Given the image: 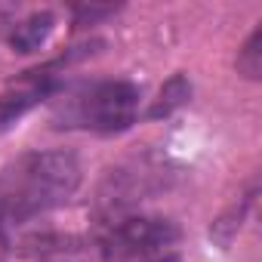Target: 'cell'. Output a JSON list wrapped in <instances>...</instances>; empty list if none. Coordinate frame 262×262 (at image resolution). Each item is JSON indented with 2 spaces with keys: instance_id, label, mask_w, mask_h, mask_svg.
<instances>
[{
  "instance_id": "1",
  "label": "cell",
  "mask_w": 262,
  "mask_h": 262,
  "mask_svg": "<svg viewBox=\"0 0 262 262\" xmlns=\"http://www.w3.org/2000/svg\"><path fill=\"white\" fill-rule=\"evenodd\" d=\"M83 170L74 151H25L0 170V237L59 207L80 188Z\"/></svg>"
},
{
  "instance_id": "2",
  "label": "cell",
  "mask_w": 262,
  "mask_h": 262,
  "mask_svg": "<svg viewBox=\"0 0 262 262\" xmlns=\"http://www.w3.org/2000/svg\"><path fill=\"white\" fill-rule=\"evenodd\" d=\"M142 90L133 80L96 77L59 86L50 99V123L56 129H80L96 136L126 133L139 120Z\"/></svg>"
},
{
  "instance_id": "3",
  "label": "cell",
  "mask_w": 262,
  "mask_h": 262,
  "mask_svg": "<svg viewBox=\"0 0 262 262\" xmlns=\"http://www.w3.org/2000/svg\"><path fill=\"white\" fill-rule=\"evenodd\" d=\"M179 244V225L167 216L129 213L99 225L102 262H161L173 256Z\"/></svg>"
},
{
  "instance_id": "4",
  "label": "cell",
  "mask_w": 262,
  "mask_h": 262,
  "mask_svg": "<svg viewBox=\"0 0 262 262\" xmlns=\"http://www.w3.org/2000/svg\"><path fill=\"white\" fill-rule=\"evenodd\" d=\"M170 176L173 173L164 167V161H151L148 155L133 158V161L120 164L117 170H111L105 176V182L99 185V194H96L99 225H105L111 219H120V216H129L151 194L167 191Z\"/></svg>"
},
{
  "instance_id": "5",
  "label": "cell",
  "mask_w": 262,
  "mask_h": 262,
  "mask_svg": "<svg viewBox=\"0 0 262 262\" xmlns=\"http://www.w3.org/2000/svg\"><path fill=\"white\" fill-rule=\"evenodd\" d=\"M71 59H77V53L62 56L56 62H47L40 68H31V71L19 74L4 93H0V136H4L16 120H22L31 108H37L40 102H47V99H53L59 93V86H62V74L59 71Z\"/></svg>"
},
{
  "instance_id": "6",
  "label": "cell",
  "mask_w": 262,
  "mask_h": 262,
  "mask_svg": "<svg viewBox=\"0 0 262 262\" xmlns=\"http://www.w3.org/2000/svg\"><path fill=\"white\" fill-rule=\"evenodd\" d=\"M53 28H56V16L50 10H37V13L25 16L22 22H16L7 40H10V47L16 53H34L50 40Z\"/></svg>"
},
{
  "instance_id": "7",
  "label": "cell",
  "mask_w": 262,
  "mask_h": 262,
  "mask_svg": "<svg viewBox=\"0 0 262 262\" xmlns=\"http://www.w3.org/2000/svg\"><path fill=\"white\" fill-rule=\"evenodd\" d=\"M188 99H191V83H188V77H185V74H173V77L161 86L158 99L151 102L148 117H151V120L170 117V114H173V111H179Z\"/></svg>"
},
{
  "instance_id": "8",
  "label": "cell",
  "mask_w": 262,
  "mask_h": 262,
  "mask_svg": "<svg viewBox=\"0 0 262 262\" xmlns=\"http://www.w3.org/2000/svg\"><path fill=\"white\" fill-rule=\"evenodd\" d=\"M237 71L247 80H259L262 77V22L253 28L247 43L237 50Z\"/></svg>"
},
{
  "instance_id": "9",
  "label": "cell",
  "mask_w": 262,
  "mask_h": 262,
  "mask_svg": "<svg viewBox=\"0 0 262 262\" xmlns=\"http://www.w3.org/2000/svg\"><path fill=\"white\" fill-rule=\"evenodd\" d=\"M108 13H114V7H77L74 10V25H93L99 16H108Z\"/></svg>"
}]
</instances>
